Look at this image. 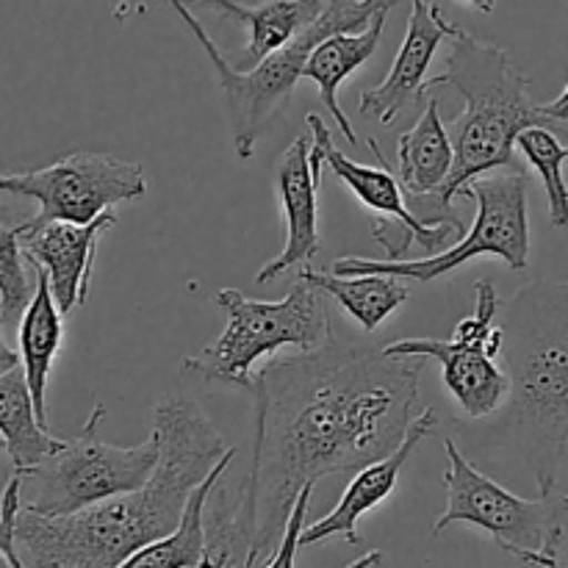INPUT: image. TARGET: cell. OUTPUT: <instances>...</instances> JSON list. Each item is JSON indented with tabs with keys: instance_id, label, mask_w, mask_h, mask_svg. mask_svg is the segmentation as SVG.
I'll list each match as a JSON object with an SVG mask.
<instances>
[{
	"instance_id": "8fae6325",
	"label": "cell",
	"mask_w": 568,
	"mask_h": 568,
	"mask_svg": "<svg viewBox=\"0 0 568 568\" xmlns=\"http://www.w3.org/2000/svg\"><path fill=\"white\" fill-rule=\"evenodd\" d=\"M0 192L31 197L39 203V214L28 225L48 222L89 225L109 214L114 205L131 203L148 194V175L136 161H125L109 153H70L42 170L0 172Z\"/></svg>"
},
{
	"instance_id": "44dd1931",
	"label": "cell",
	"mask_w": 568,
	"mask_h": 568,
	"mask_svg": "<svg viewBox=\"0 0 568 568\" xmlns=\"http://www.w3.org/2000/svg\"><path fill=\"white\" fill-rule=\"evenodd\" d=\"M0 436L6 442L14 471H28L64 449L67 442L50 436L39 425L37 408H33L31 388H28L22 366L0 375Z\"/></svg>"
},
{
	"instance_id": "9a60e30c",
	"label": "cell",
	"mask_w": 568,
	"mask_h": 568,
	"mask_svg": "<svg viewBox=\"0 0 568 568\" xmlns=\"http://www.w3.org/2000/svg\"><path fill=\"white\" fill-rule=\"evenodd\" d=\"M455 31H458V26L449 22L438 11V6L427 3V0H410L408 28H405L397 59L377 87L361 92V114L375 116L383 125H392L408 105L419 103L430 92L427 72H430L433 55L442 48L444 39H453Z\"/></svg>"
},
{
	"instance_id": "484cf974",
	"label": "cell",
	"mask_w": 568,
	"mask_h": 568,
	"mask_svg": "<svg viewBox=\"0 0 568 568\" xmlns=\"http://www.w3.org/2000/svg\"><path fill=\"white\" fill-rule=\"evenodd\" d=\"M311 494H314V486L303 488V494H300L297 503H294L292 516H288L286 532H283L275 555H272L270 564H266L264 568H294V560H297V549H300V538H303V530H305V519H308Z\"/></svg>"
},
{
	"instance_id": "30bf717a",
	"label": "cell",
	"mask_w": 568,
	"mask_h": 568,
	"mask_svg": "<svg viewBox=\"0 0 568 568\" xmlns=\"http://www.w3.org/2000/svg\"><path fill=\"white\" fill-rule=\"evenodd\" d=\"M499 297L494 283L475 286V311L458 322L453 338H403L383 347L388 358L438 361L444 386L466 419H488L505 405L510 394L508 372L497 366L503 353V327L497 325Z\"/></svg>"
},
{
	"instance_id": "8992f818",
	"label": "cell",
	"mask_w": 568,
	"mask_h": 568,
	"mask_svg": "<svg viewBox=\"0 0 568 568\" xmlns=\"http://www.w3.org/2000/svg\"><path fill=\"white\" fill-rule=\"evenodd\" d=\"M214 303L227 316V325L209 347L181 361L183 375L200 377L222 386H253V366L264 355L283 347H300L303 353L325 347L333 338L327 322L325 294L303 277L292 283L288 294L277 303L250 300L239 288H220Z\"/></svg>"
},
{
	"instance_id": "4dcf8cb0",
	"label": "cell",
	"mask_w": 568,
	"mask_h": 568,
	"mask_svg": "<svg viewBox=\"0 0 568 568\" xmlns=\"http://www.w3.org/2000/svg\"><path fill=\"white\" fill-rule=\"evenodd\" d=\"M0 568H14V564L9 560V555L3 552V547H0Z\"/></svg>"
},
{
	"instance_id": "d6986e66",
	"label": "cell",
	"mask_w": 568,
	"mask_h": 568,
	"mask_svg": "<svg viewBox=\"0 0 568 568\" xmlns=\"http://www.w3.org/2000/svg\"><path fill=\"white\" fill-rule=\"evenodd\" d=\"M31 270L37 272V292H33V300L22 314L20 325H17V342H20V366L26 372L28 388H31L39 425L48 430L44 392H48V377L53 372L55 355L64 344V314L55 305L48 275L33 264Z\"/></svg>"
},
{
	"instance_id": "f546056e",
	"label": "cell",
	"mask_w": 568,
	"mask_h": 568,
	"mask_svg": "<svg viewBox=\"0 0 568 568\" xmlns=\"http://www.w3.org/2000/svg\"><path fill=\"white\" fill-rule=\"evenodd\" d=\"M460 3L471 6V9L483 11V14H491V11L497 9V0H460Z\"/></svg>"
},
{
	"instance_id": "5b68a950",
	"label": "cell",
	"mask_w": 568,
	"mask_h": 568,
	"mask_svg": "<svg viewBox=\"0 0 568 568\" xmlns=\"http://www.w3.org/2000/svg\"><path fill=\"white\" fill-rule=\"evenodd\" d=\"M394 3H399V0H331L325 14L314 26L305 28L300 37H294L281 50L266 55L253 70H239L216 48V42L209 37L203 22L192 14V9L183 0H170V6L178 11L183 26L192 31V37L197 39L200 48L209 55L211 67H214L216 83H220L222 100H225L233 150H236V155L242 161H250L255 155V148H258V139L264 133L266 122L288 103L294 87L305 75V64H308L311 53L327 37L364 31L377 14L388 11Z\"/></svg>"
},
{
	"instance_id": "7a4b0ae2",
	"label": "cell",
	"mask_w": 568,
	"mask_h": 568,
	"mask_svg": "<svg viewBox=\"0 0 568 568\" xmlns=\"http://www.w3.org/2000/svg\"><path fill=\"white\" fill-rule=\"evenodd\" d=\"M159 464L139 491L105 499L70 516L20 508L14 549L26 568H120L148 544L178 530L194 488L211 475L225 438L194 399L170 394L153 414Z\"/></svg>"
},
{
	"instance_id": "1f68e13d",
	"label": "cell",
	"mask_w": 568,
	"mask_h": 568,
	"mask_svg": "<svg viewBox=\"0 0 568 568\" xmlns=\"http://www.w3.org/2000/svg\"><path fill=\"white\" fill-rule=\"evenodd\" d=\"M0 449H6V442H3V436H0Z\"/></svg>"
},
{
	"instance_id": "3957f363",
	"label": "cell",
	"mask_w": 568,
	"mask_h": 568,
	"mask_svg": "<svg viewBox=\"0 0 568 568\" xmlns=\"http://www.w3.org/2000/svg\"><path fill=\"white\" fill-rule=\"evenodd\" d=\"M497 320L510 381L497 427L549 494L568 449V281L527 283Z\"/></svg>"
},
{
	"instance_id": "7c38bea8",
	"label": "cell",
	"mask_w": 568,
	"mask_h": 568,
	"mask_svg": "<svg viewBox=\"0 0 568 568\" xmlns=\"http://www.w3.org/2000/svg\"><path fill=\"white\" fill-rule=\"evenodd\" d=\"M455 166V148L447 125L442 122L438 100H427L419 122L397 142V181L405 192L410 214L427 227L453 225L464 233V222L453 203H444V186Z\"/></svg>"
},
{
	"instance_id": "9c48e42d",
	"label": "cell",
	"mask_w": 568,
	"mask_h": 568,
	"mask_svg": "<svg viewBox=\"0 0 568 568\" xmlns=\"http://www.w3.org/2000/svg\"><path fill=\"white\" fill-rule=\"evenodd\" d=\"M527 186H530V181H527L525 172L505 170L499 175L477 178L460 192V197H469L477 203L475 225L455 247L419 261H372L347 255V258L333 261V275H392L399 281L408 277V281L433 283L455 272L458 266L469 264L477 255H497L514 272L527 270V264H530Z\"/></svg>"
},
{
	"instance_id": "83f0119b",
	"label": "cell",
	"mask_w": 568,
	"mask_h": 568,
	"mask_svg": "<svg viewBox=\"0 0 568 568\" xmlns=\"http://www.w3.org/2000/svg\"><path fill=\"white\" fill-rule=\"evenodd\" d=\"M14 366H20V353H14V349L3 342V333H0V375L11 372Z\"/></svg>"
},
{
	"instance_id": "cb8c5ba5",
	"label": "cell",
	"mask_w": 568,
	"mask_h": 568,
	"mask_svg": "<svg viewBox=\"0 0 568 568\" xmlns=\"http://www.w3.org/2000/svg\"><path fill=\"white\" fill-rule=\"evenodd\" d=\"M527 164L541 175L549 200V222L555 227H568V183L564 164L568 161V144L549 128H530L516 139Z\"/></svg>"
},
{
	"instance_id": "f1b7e54d",
	"label": "cell",
	"mask_w": 568,
	"mask_h": 568,
	"mask_svg": "<svg viewBox=\"0 0 568 568\" xmlns=\"http://www.w3.org/2000/svg\"><path fill=\"white\" fill-rule=\"evenodd\" d=\"M381 564H383V552L381 549H375V552L361 555L358 560H353V564H347L344 568H377Z\"/></svg>"
},
{
	"instance_id": "4316f807",
	"label": "cell",
	"mask_w": 568,
	"mask_h": 568,
	"mask_svg": "<svg viewBox=\"0 0 568 568\" xmlns=\"http://www.w3.org/2000/svg\"><path fill=\"white\" fill-rule=\"evenodd\" d=\"M541 109H544V114L549 116V120H555V122H568V83H566L564 92H560L558 98L552 100V103L541 105Z\"/></svg>"
},
{
	"instance_id": "d4e9b609",
	"label": "cell",
	"mask_w": 568,
	"mask_h": 568,
	"mask_svg": "<svg viewBox=\"0 0 568 568\" xmlns=\"http://www.w3.org/2000/svg\"><path fill=\"white\" fill-rule=\"evenodd\" d=\"M22 225H0V325H20L37 292V272L28 277Z\"/></svg>"
},
{
	"instance_id": "277c9868",
	"label": "cell",
	"mask_w": 568,
	"mask_h": 568,
	"mask_svg": "<svg viewBox=\"0 0 568 568\" xmlns=\"http://www.w3.org/2000/svg\"><path fill=\"white\" fill-rule=\"evenodd\" d=\"M453 87L464 98V111L449 122L455 166L444 186V203H453L471 181L494 170L516 166V139L530 128H549L568 142V122H555L530 100V78L510 61L508 50L471 37L458 26L447 55V70L433 75L427 89Z\"/></svg>"
},
{
	"instance_id": "7402d4cb",
	"label": "cell",
	"mask_w": 568,
	"mask_h": 568,
	"mask_svg": "<svg viewBox=\"0 0 568 568\" xmlns=\"http://www.w3.org/2000/svg\"><path fill=\"white\" fill-rule=\"evenodd\" d=\"M239 449L227 447V453L222 455L220 464L211 469V475L194 488L192 499L186 505V514H183L181 525L175 532H170L166 538L148 544L139 552H133L120 568H197L203 564L205 555V503H209V494L214 491L216 483L231 471V464L236 460Z\"/></svg>"
},
{
	"instance_id": "e0dca14e",
	"label": "cell",
	"mask_w": 568,
	"mask_h": 568,
	"mask_svg": "<svg viewBox=\"0 0 568 568\" xmlns=\"http://www.w3.org/2000/svg\"><path fill=\"white\" fill-rule=\"evenodd\" d=\"M308 150L311 133H303L283 153L281 170H277V197H281L286 244H283L281 255L261 266L255 283H272L292 272L294 266H311V261L320 253L322 239L320 220H316V194H320L322 183L311 172Z\"/></svg>"
},
{
	"instance_id": "e575fe53",
	"label": "cell",
	"mask_w": 568,
	"mask_h": 568,
	"mask_svg": "<svg viewBox=\"0 0 568 568\" xmlns=\"http://www.w3.org/2000/svg\"><path fill=\"white\" fill-rule=\"evenodd\" d=\"M197 568H200V566H197Z\"/></svg>"
},
{
	"instance_id": "2e32d148",
	"label": "cell",
	"mask_w": 568,
	"mask_h": 568,
	"mask_svg": "<svg viewBox=\"0 0 568 568\" xmlns=\"http://www.w3.org/2000/svg\"><path fill=\"white\" fill-rule=\"evenodd\" d=\"M438 427V416L433 408L419 410V416L410 425L405 442L394 449L388 458L375 460V464L364 466L358 475L349 480V486L344 488L342 499H338L336 508L327 516H322L316 525L305 527L303 538H300V547H314V544L327 541V538H344L347 544H358V521L364 519L369 510H375L377 505L386 503L394 494L399 480V471L408 464V458L414 455V449L425 442L427 436H433Z\"/></svg>"
},
{
	"instance_id": "603a6c76",
	"label": "cell",
	"mask_w": 568,
	"mask_h": 568,
	"mask_svg": "<svg viewBox=\"0 0 568 568\" xmlns=\"http://www.w3.org/2000/svg\"><path fill=\"white\" fill-rule=\"evenodd\" d=\"M305 283L320 288L325 297H333L366 333H375L399 305L408 303L410 292L399 277L392 275H327L311 266L297 272Z\"/></svg>"
},
{
	"instance_id": "52a82bcc",
	"label": "cell",
	"mask_w": 568,
	"mask_h": 568,
	"mask_svg": "<svg viewBox=\"0 0 568 568\" xmlns=\"http://www.w3.org/2000/svg\"><path fill=\"white\" fill-rule=\"evenodd\" d=\"M447 447V508L433 525V536L453 525H469L491 536L503 552L530 568H560V547L566 536L568 494H538L525 499L510 494L483 475L458 449L453 438Z\"/></svg>"
},
{
	"instance_id": "ba28073f",
	"label": "cell",
	"mask_w": 568,
	"mask_h": 568,
	"mask_svg": "<svg viewBox=\"0 0 568 568\" xmlns=\"http://www.w3.org/2000/svg\"><path fill=\"white\" fill-rule=\"evenodd\" d=\"M103 416L105 405L94 403L81 436L33 469L17 471L22 477V508L39 516H70L139 491L153 477L161 453L155 430L136 447H114L98 438Z\"/></svg>"
},
{
	"instance_id": "ffe728a7",
	"label": "cell",
	"mask_w": 568,
	"mask_h": 568,
	"mask_svg": "<svg viewBox=\"0 0 568 568\" xmlns=\"http://www.w3.org/2000/svg\"><path fill=\"white\" fill-rule=\"evenodd\" d=\"M386 14H377L364 31L358 33H336V37H327L320 48L311 53L308 64H305V75L308 81H314L320 87V98L325 103V109L331 111V116L336 120L338 131L344 133L349 144H358V133H355L353 122L347 120L344 109L338 105V87L358 70L361 64L375 55L377 44L383 39V28H386Z\"/></svg>"
},
{
	"instance_id": "4fadbf2b",
	"label": "cell",
	"mask_w": 568,
	"mask_h": 568,
	"mask_svg": "<svg viewBox=\"0 0 568 568\" xmlns=\"http://www.w3.org/2000/svg\"><path fill=\"white\" fill-rule=\"evenodd\" d=\"M369 150L375 153L377 166L358 164V161H349L342 150H336V144L327 148V170L355 194V197L364 203V209L375 211L377 220L372 222V233H388L399 231V239L386 250L388 261H405V253L410 250V244L419 242V247L425 253L430 250L444 247V244L453 239L455 231L453 225L442 227H427L410 214L408 203L403 197V186H399L397 178L388 170V161L383 155L381 144L375 139H369Z\"/></svg>"
},
{
	"instance_id": "5bb4252c",
	"label": "cell",
	"mask_w": 568,
	"mask_h": 568,
	"mask_svg": "<svg viewBox=\"0 0 568 568\" xmlns=\"http://www.w3.org/2000/svg\"><path fill=\"white\" fill-rule=\"evenodd\" d=\"M114 225V211L98 216L89 225L48 222V225L31 227L28 222H22L20 242L26 261L48 275L50 292H53L55 305L64 316L81 308L89 300L98 244Z\"/></svg>"
},
{
	"instance_id": "d6a6232c",
	"label": "cell",
	"mask_w": 568,
	"mask_h": 568,
	"mask_svg": "<svg viewBox=\"0 0 568 568\" xmlns=\"http://www.w3.org/2000/svg\"><path fill=\"white\" fill-rule=\"evenodd\" d=\"M17 568H26V566H22V560H20V564H17Z\"/></svg>"
},
{
	"instance_id": "ac0fdd59",
	"label": "cell",
	"mask_w": 568,
	"mask_h": 568,
	"mask_svg": "<svg viewBox=\"0 0 568 568\" xmlns=\"http://www.w3.org/2000/svg\"><path fill=\"white\" fill-rule=\"evenodd\" d=\"M186 6H205L220 11L227 20L247 26L250 42L244 53L242 70H253L255 64L292 42L294 37L314 26L325 14L331 0H264V3H239V0H183Z\"/></svg>"
},
{
	"instance_id": "6da1fadb",
	"label": "cell",
	"mask_w": 568,
	"mask_h": 568,
	"mask_svg": "<svg viewBox=\"0 0 568 568\" xmlns=\"http://www.w3.org/2000/svg\"><path fill=\"white\" fill-rule=\"evenodd\" d=\"M422 358L331 338L253 375L255 436L239 491L222 486L250 558L275 555L303 488L388 458L419 416Z\"/></svg>"
},
{
	"instance_id": "836d02e7",
	"label": "cell",
	"mask_w": 568,
	"mask_h": 568,
	"mask_svg": "<svg viewBox=\"0 0 568 568\" xmlns=\"http://www.w3.org/2000/svg\"><path fill=\"white\" fill-rule=\"evenodd\" d=\"M0 209H3V205H0Z\"/></svg>"
}]
</instances>
